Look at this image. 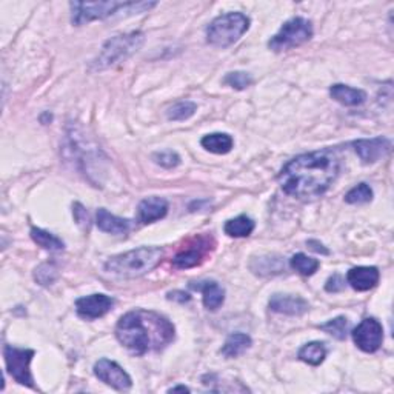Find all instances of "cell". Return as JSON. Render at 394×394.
I'll list each match as a JSON object with an SVG mask.
<instances>
[{
    "mask_svg": "<svg viewBox=\"0 0 394 394\" xmlns=\"http://www.w3.org/2000/svg\"><path fill=\"white\" fill-rule=\"evenodd\" d=\"M196 111H197V105L195 102L184 100V102H177L176 105H173L168 112H166V116H168L170 120L180 122V120H188L190 117L195 116Z\"/></svg>",
    "mask_w": 394,
    "mask_h": 394,
    "instance_id": "cell-26",
    "label": "cell"
},
{
    "mask_svg": "<svg viewBox=\"0 0 394 394\" xmlns=\"http://www.w3.org/2000/svg\"><path fill=\"white\" fill-rule=\"evenodd\" d=\"M176 391H182V393H190V388H186L184 385H179V386H173V388L168 390V393H176Z\"/></svg>",
    "mask_w": 394,
    "mask_h": 394,
    "instance_id": "cell-36",
    "label": "cell"
},
{
    "mask_svg": "<svg viewBox=\"0 0 394 394\" xmlns=\"http://www.w3.org/2000/svg\"><path fill=\"white\" fill-rule=\"evenodd\" d=\"M310 305L305 299L291 295H275L270 299V310L280 315L302 316L308 311Z\"/></svg>",
    "mask_w": 394,
    "mask_h": 394,
    "instance_id": "cell-13",
    "label": "cell"
},
{
    "mask_svg": "<svg viewBox=\"0 0 394 394\" xmlns=\"http://www.w3.org/2000/svg\"><path fill=\"white\" fill-rule=\"evenodd\" d=\"M145 42V35L140 31L126 32V35H119L111 37L108 42L102 46V51L97 57L92 60L91 70L92 71H104L108 70L122 60L128 59L131 55L142 48Z\"/></svg>",
    "mask_w": 394,
    "mask_h": 394,
    "instance_id": "cell-4",
    "label": "cell"
},
{
    "mask_svg": "<svg viewBox=\"0 0 394 394\" xmlns=\"http://www.w3.org/2000/svg\"><path fill=\"white\" fill-rule=\"evenodd\" d=\"M224 82L231 86V88L240 91L248 88V86L253 83V77L245 71H235V72H228V75L225 76Z\"/></svg>",
    "mask_w": 394,
    "mask_h": 394,
    "instance_id": "cell-30",
    "label": "cell"
},
{
    "mask_svg": "<svg viewBox=\"0 0 394 394\" xmlns=\"http://www.w3.org/2000/svg\"><path fill=\"white\" fill-rule=\"evenodd\" d=\"M126 2H71V22L72 25L80 26L90 23L92 20H102L116 14L125 8Z\"/></svg>",
    "mask_w": 394,
    "mask_h": 394,
    "instance_id": "cell-8",
    "label": "cell"
},
{
    "mask_svg": "<svg viewBox=\"0 0 394 394\" xmlns=\"http://www.w3.org/2000/svg\"><path fill=\"white\" fill-rule=\"evenodd\" d=\"M353 340L364 353H376L384 342V328L375 317H366L353 330Z\"/></svg>",
    "mask_w": 394,
    "mask_h": 394,
    "instance_id": "cell-9",
    "label": "cell"
},
{
    "mask_svg": "<svg viewBox=\"0 0 394 394\" xmlns=\"http://www.w3.org/2000/svg\"><path fill=\"white\" fill-rule=\"evenodd\" d=\"M3 357H5L6 370H8L10 376L14 379L17 384L30 386V388H36L35 379H32L30 370V364L32 357H35V350L17 348V346L12 345H5Z\"/></svg>",
    "mask_w": 394,
    "mask_h": 394,
    "instance_id": "cell-7",
    "label": "cell"
},
{
    "mask_svg": "<svg viewBox=\"0 0 394 394\" xmlns=\"http://www.w3.org/2000/svg\"><path fill=\"white\" fill-rule=\"evenodd\" d=\"M306 244H308V246H310V248H311L313 251L322 253V255H330V251L326 250L325 246L319 242V240H313V239H311V240H308V242H306Z\"/></svg>",
    "mask_w": 394,
    "mask_h": 394,
    "instance_id": "cell-35",
    "label": "cell"
},
{
    "mask_svg": "<svg viewBox=\"0 0 394 394\" xmlns=\"http://www.w3.org/2000/svg\"><path fill=\"white\" fill-rule=\"evenodd\" d=\"M345 288V279L340 275H333L325 284V290L328 293H339Z\"/></svg>",
    "mask_w": 394,
    "mask_h": 394,
    "instance_id": "cell-33",
    "label": "cell"
},
{
    "mask_svg": "<svg viewBox=\"0 0 394 394\" xmlns=\"http://www.w3.org/2000/svg\"><path fill=\"white\" fill-rule=\"evenodd\" d=\"M95 375L99 380H102L111 388L117 391H126L132 386V380L128 373L122 366L116 364L115 360L100 359L95 364Z\"/></svg>",
    "mask_w": 394,
    "mask_h": 394,
    "instance_id": "cell-10",
    "label": "cell"
},
{
    "mask_svg": "<svg viewBox=\"0 0 394 394\" xmlns=\"http://www.w3.org/2000/svg\"><path fill=\"white\" fill-rule=\"evenodd\" d=\"M176 336L170 319L150 310H132L119 319L116 337L132 355L144 356L150 351L164 350Z\"/></svg>",
    "mask_w": 394,
    "mask_h": 394,
    "instance_id": "cell-2",
    "label": "cell"
},
{
    "mask_svg": "<svg viewBox=\"0 0 394 394\" xmlns=\"http://www.w3.org/2000/svg\"><path fill=\"white\" fill-rule=\"evenodd\" d=\"M152 160L160 166H164V168H175L180 164V157L176 151H171V150H165V151H159L152 155Z\"/></svg>",
    "mask_w": 394,
    "mask_h": 394,
    "instance_id": "cell-31",
    "label": "cell"
},
{
    "mask_svg": "<svg viewBox=\"0 0 394 394\" xmlns=\"http://www.w3.org/2000/svg\"><path fill=\"white\" fill-rule=\"evenodd\" d=\"M339 171L337 156L331 150H322L291 159L277 179L285 195L299 200H313L328 191Z\"/></svg>",
    "mask_w": 394,
    "mask_h": 394,
    "instance_id": "cell-1",
    "label": "cell"
},
{
    "mask_svg": "<svg viewBox=\"0 0 394 394\" xmlns=\"http://www.w3.org/2000/svg\"><path fill=\"white\" fill-rule=\"evenodd\" d=\"M353 146H355V151L357 152L360 160L368 165V164H376L379 160H382L388 156L391 152L393 144L390 139L380 136L373 139L356 140Z\"/></svg>",
    "mask_w": 394,
    "mask_h": 394,
    "instance_id": "cell-11",
    "label": "cell"
},
{
    "mask_svg": "<svg viewBox=\"0 0 394 394\" xmlns=\"http://www.w3.org/2000/svg\"><path fill=\"white\" fill-rule=\"evenodd\" d=\"M373 199V190L370 188V185L366 184H359L355 188H351L345 195V202L350 205H360V204H368Z\"/></svg>",
    "mask_w": 394,
    "mask_h": 394,
    "instance_id": "cell-27",
    "label": "cell"
},
{
    "mask_svg": "<svg viewBox=\"0 0 394 394\" xmlns=\"http://www.w3.org/2000/svg\"><path fill=\"white\" fill-rule=\"evenodd\" d=\"M168 213V202L164 197H146L137 206V220L140 224H152L164 219Z\"/></svg>",
    "mask_w": 394,
    "mask_h": 394,
    "instance_id": "cell-14",
    "label": "cell"
},
{
    "mask_svg": "<svg viewBox=\"0 0 394 394\" xmlns=\"http://www.w3.org/2000/svg\"><path fill=\"white\" fill-rule=\"evenodd\" d=\"M206 244H204L202 246H205ZM202 246H197V248H188L185 251H180L179 255L173 259V265L176 266V268L180 270H185V268H193V266L199 265L200 262L204 260L205 256V251Z\"/></svg>",
    "mask_w": 394,
    "mask_h": 394,
    "instance_id": "cell-24",
    "label": "cell"
},
{
    "mask_svg": "<svg viewBox=\"0 0 394 394\" xmlns=\"http://www.w3.org/2000/svg\"><path fill=\"white\" fill-rule=\"evenodd\" d=\"M250 28V19L242 12H226L216 17L206 28V40L217 48H226L242 37Z\"/></svg>",
    "mask_w": 394,
    "mask_h": 394,
    "instance_id": "cell-5",
    "label": "cell"
},
{
    "mask_svg": "<svg viewBox=\"0 0 394 394\" xmlns=\"http://www.w3.org/2000/svg\"><path fill=\"white\" fill-rule=\"evenodd\" d=\"M190 288L202 293L205 308L210 311L219 310L225 302V290L216 282V280H205V282H199L197 285L193 282L190 284Z\"/></svg>",
    "mask_w": 394,
    "mask_h": 394,
    "instance_id": "cell-16",
    "label": "cell"
},
{
    "mask_svg": "<svg viewBox=\"0 0 394 394\" xmlns=\"http://www.w3.org/2000/svg\"><path fill=\"white\" fill-rule=\"evenodd\" d=\"M166 297H168L170 300H175V302H179V304H185V302H190V300H191V296L188 295V293L180 291V290L168 293V295H166Z\"/></svg>",
    "mask_w": 394,
    "mask_h": 394,
    "instance_id": "cell-34",
    "label": "cell"
},
{
    "mask_svg": "<svg viewBox=\"0 0 394 394\" xmlns=\"http://www.w3.org/2000/svg\"><path fill=\"white\" fill-rule=\"evenodd\" d=\"M35 279L37 280V284L42 286L52 285L57 279V268L52 264L39 265L35 271Z\"/></svg>",
    "mask_w": 394,
    "mask_h": 394,
    "instance_id": "cell-29",
    "label": "cell"
},
{
    "mask_svg": "<svg viewBox=\"0 0 394 394\" xmlns=\"http://www.w3.org/2000/svg\"><path fill=\"white\" fill-rule=\"evenodd\" d=\"M255 226H256L255 220L245 215H240L235 219L226 220L224 230L225 235H228L231 237H246L255 231Z\"/></svg>",
    "mask_w": 394,
    "mask_h": 394,
    "instance_id": "cell-21",
    "label": "cell"
},
{
    "mask_svg": "<svg viewBox=\"0 0 394 394\" xmlns=\"http://www.w3.org/2000/svg\"><path fill=\"white\" fill-rule=\"evenodd\" d=\"M313 37V25L310 20L304 17H293L282 25L276 36H273L268 42L270 50L280 52L300 46Z\"/></svg>",
    "mask_w": 394,
    "mask_h": 394,
    "instance_id": "cell-6",
    "label": "cell"
},
{
    "mask_svg": "<svg viewBox=\"0 0 394 394\" xmlns=\"http://www.w3.org/2000/svg\"><path fill=\"white\" fill-rule=\"evenodd\" d=\"M379 277L376 266H355L346 275V282L356 291H368L379 284Z\"/></svg>",
    "mask_w": 394,
    "mask_h": 394,
    "instance_id": "cell-15",
    "label": "cell"
},
{
    "mask_svg": "<svg viewBox=\"0 0 394 394\" xmlns=\"http://www.w3.org/2000/svg\"><path fill=\"white\" fill-rule=\"evenodd\" d=\"M251 345L253 340L248 335H245V333H235V335L228 336V339L225 340L220 353H222L226 359H235L242 356L246 350H250Z\"/></svg>",
    "mask_w": 394,
    "mask_h": 394,
    "instance_id": "cell-19",
    "label": "cell"
},
{
    "mask_svg": "<svg viewBox=\"0 0 394 394\" xmlns=\"http://www.w3.org/2000/svg\"><path fill=\"white\" fill-rule=\"evenodd\" d=\"M290 265L293 270H296L302 276H313L319 270L320 262L317 259H313L304 255V253H297V255L291 257Z\"/></svg>",
    "mask_w": 394,
    "mask_h": 394,
    "instance_id": "cell-25",
    "label": "cell"
},
{
    "mask_svg": "<svg viewBox=\"0 0 394 394\" xmlns=\"http://www.w3.org/2000/svg\"><path fill=\"white\" fill-rule=\"evenodd\" d=\"M96 224L99 230L110 235H125L130 230V220L111 215L108 210L99 208L96 213Z\"/></svg>",
    "mask_w": 394,
    "mask_h": 394,
    "instance_id": "cell-17",
    "label": "cell"
},
{
    "mask_svg": "<svg viewBox=\"0 0 394 394\" xmlns=\"http://www.w3.org/2000/svg\"><path fill=\"white\" fill-rule=\"evenodd\" d=\"M112 305H115V299L110 296L90 295L76 300V311L82 319L92 320L105 316L112 308Z\"/></svg>",
    "mask_w": 394,
    "mask_h": 394,
    "instance_id": "cell-12",
    "label": "cell"
},
{
    "mask_svg": "<svg viewBox=\"0 0 394 394\" xmlns=\"http://www.w3.org/2000/svg\"><path fill=\"white\" fill-rule=\"evenodd\" d=\"M164 256L160 246H140V248L112 256L105 262V271L124 279H136L155 270Z\"/></svg>",
    "mask_w": 394,
    "mask_h": 394,
    "instance_id": "cell-3",
    "label": "cell"
},
{
    "mask_svg": "<svg viewBox=\"0 0 394 394\" xmlns=\"http://www.w3.org/2000/svg\"><path fill=\"white\" fill-rule=\"evenodd\" d=\"M200 145L206 151L215 152V155H226L235 146V140L226 132H213V135L204 136L202 140H200Z\"/></svg>",
    "mask_w": 394,
    "mask_h": 394,
    "instance_id": "cell-20",
    "label": "cell"
},
{
    "mask_svg": "<svg viewBox=\"0 0 394 394\" xmlns=\"http://www.w3.org/2000/svg\"><path fill=\"white\" fill-rule=\"evenodd\" d=\"M297 356L302 362L317 366L322 364L326 357V346L324 342H310L299 350Z\"/></svg>",
    "mask_w": 394,
    "mask_h": 394,
    "instance_id": "cell-22",
    "label": "cell"
},
{
    "mask_svg": "<svg viewBox=\"0 0 394 394\" xmlns=\"http://www.w3.org/2000/svg\"><path fill=\"white\" fill-rule=\"evenodd\" d=\"M320 330L328 333L330 336L336 337L339 340H344L346 337V333H348V319L339 316L336 319L328 320L326 324L320 325Z\"/></svg>",
    "mask_w": 394,
    "mask_h": 394,
    "instance_id": "cell-28",
    "label": "cell"
},
{
    "mask_svg": "<svg viewBox=\"0 0 394 394\" xmlns=\"http://www.w3.org/2000/svg\"><path fill=\"white\" fill-rule=\"evenodd\" d=\"M330 96L335 99L336 102L345 106H359L365 102L366 92L364 90L351 88L348 85L336 83L330 88Z\"/></svg>",
    "mask_w": 394,
    "mask_h": 394,
    "instance_id": "cell-18",
    "label": "cell"
},
{
    "mask_svg": "<svg viewBox=\"0 0 394 394\" xmlns=\"http://www.w3.org/2000/svg\"><path fill=\"white\" fill-rule=\"evenodd\" d=\"M31 239L46 251H62L65 248V244L62 242V239H59L57 236L51 235V233L45 231L42 228H36L32 226L31 228Z\"/></svg>",
    "mask_w": 394,
    "mask_h": 394,
    "instance_id": "cell-23",
    "label": "cell"
},
{
    "mask_svg": "<svg viewBox=\"0 0 394 394\" xmlns=\"http://www.w3.org/2000/svg\"><path fill=\"white\" fill-rule=\"evenodd\" d=\"M72 215H75V219L79 225H82V226H85V228H88L90 216H88V211H86L82 205L80 204L72 205Z\"/></svg>",
    "mask_w": 394,
    "mask_h": 394,
    "instance_id": "cell-32",
    "label": "cell"
}]
</instances>
